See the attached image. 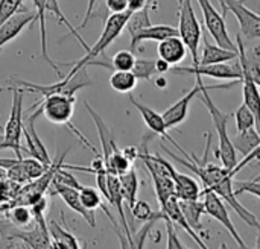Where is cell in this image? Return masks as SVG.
Listing matches in <instances>:
<instances>
[{"label":"cell","mask_w":260,"mask_h":249,"mask_svg":"<svg viewBox=\"0 0 260 249\" xmlns=\"http://www.w3.org/2000/svg\"><path fill=\"white\" fill-rule=\"evenodd\" d=\"M172 145L183 154L184 158L175 155L172 151L166 149L165 146H163V151H165L169 157H172L174 161H177V163H180L181 166H184V167H187L189 170H192V172L201 180V183L204 184V189L212 190L213 193H216L225 204H229V205L236 211V215H238L248 227H253V228L259 230L260 225L257 218H256V215L251 213L248 208H245V207L238 201V196L233 193V178H235V175L232 173V170H229V169H225V167H222V166H216V164L207 161L209 151H210V145H212V135H210V134H207V145H206V151H204L203 160H200L195 154L187 155V152H186L177 141H174Z\"/></svg>","instance_id":"cell-1"},{"label":"cell","mask_w":260,"mask_h":249,"mask_svg":"<svg viewBox=\"0 0 260 249\" xmlns=\"http://www.w3.org/2000/svg\"><path fill=\"white\" fill-rule=\"evenodd\" d=\"M235 84H238L236 81H230L229 84L225 85H204L201 93L198 94L200 96V100L206 105V108L209 110V114L215 123V128H216V132H218V138H219V145H218V149H216V157L221 160L222 163V167L232 170L236 163H238V157H236V149L232 143V137L229 135V128H227V122H229V116L224 114L218 106L216 103L212 100L210 97V91L212 90H222V88H230L233 87Z\"/></svg>","instance_id":"cell-2"},{"label":"cell","mask_w":260,"mask_h":249,"mask_svg":"<svg viewBox=\"0 0 260 249\" xmlns=\"http://www.w3.org/2000/svg\"><path fill=\"white\" fill-rule=\"evenodd\" d=\"M128 17H129V11H125V12H120V14H111L107 20H105V26H104V30L101 33V37L98 38V41L85 52V55L78 59V61H73V62H69L72 64V68L70 72L66 75V76H72L76 70L82 68V67H88L98 56L104 55L105 53V49L122 33V30L125 29V24L128 21Z\"/></svg>","instance_id":"cell-3"},{"label":"cell","mask_w":260,"mask_h":249,"mask_svg":"<svg viewBox=\"0 0 260 249\" xmlns=\"http://www.w3.org/2000/svg\"><path fill=\"white\" fill-rule=\"evenodd\" d=\"M91 85V79L87 75V67H82L79 70H76L72 76H62V79H59L55 84L50 85H40V84H34V82H27V81H17L12 85L8 87H18L21 88L24 93H35L40 94L41 97L50 96V94H66V96H75L81 88L90 87Z\"/></svg>","instance_id":"cell-4"},{"label":"cell","mask_w":260,"mask_h":249,"mask_svg":"<svg viewBox=\"0 0 260 249\" xmlns=\"http://www.w3.org/2000/svg\"><path fill=\"white\" fill-rule=\"evenodd\" d=\"M178 3V37L183 40L187 52L192 56L193 65H198L200 43L203 38V27L197 18L192 0H177Z\"/></svg>","instance_id":"cell-5"},{"label":"cell","mask_w":260,"mask_h":249,"mask_svg":"<svg viewBox=\"0 0 260 249\" xmlns=\"http://www.w3.org/2000/svg\"><path fill=\"white\" fill-rule=\"evenodd\" d=\"M2 90L12 91V105L11 113L5 126V134L2 135L0 149H11L15 152L17 158H23V146H21V134H23V94L24 91L18 87H3Z\"/></svg>","instance_id":"cell-6"},{"label":"cell","mask_w":260,"mask_h":249,"mask_svg":"<svg viewBox=\"0 0 260 249\" xmlns=\"http://www.w3.org/2000/svg\"><path fill=\"white\" fill-rule=\"evenodd\" d=\"M75 96H66V94H50L43 97V100L37 102L32 108L40 106L41 113L46 116V119L53 125H67L72 131L75 126L72 125V117L75 111Z\"/></svg>","instance_id":"cell-7"},{"label":"cell","mask_w":260,"mask_h":249,"mask_svg":"<svg viewBox=\"0 0 260 249\" xmlns=\"http://www.w3.org/2000/svg\"><path fill=\"white\" fill-rule=\"evenodd\" d=\"M201 198H203V204H204L206 215L212 216L215 221H218L229 231V234L236 240L239 249H251L248 248V245L244 242V239L238 233V230H236V227H235V224H233V221H232V218L229 215V210L225 207V202L216 193H213L212 190H207V189L201 190Z\"/></svg>","instance_id":"cell-8"},{"label":"cell","mask_w":260,"mask_h":249,"mask_svg":"<svg viewBox=\"0 0 260 249\" xmlns=\"http://www.w3.org/2000/svg\"><path fill=\"white\" fill-rule=\"evenodd\" d=\"M222 17H227V11H230L241 27V35L248 40H259L260 38V17L257 12L251 11L245 6L244 0H222L221 2Z\"/></svg>","instance_id":"cell-9"},{"label":"cell","mask_w":260,"mask_h":249,"mask_svg":"<svg viewBox=\"0 0 260 249\" xmlns=\"http://www.w3.org/2000/svg\"><path fill=\"white\" fill-rule=\"evenodd\" d=\"M172 72L177 73H186V75H193V76H209L221 81H236L241 82L242 78V70L241 64L236 59L233 62H218V64H206V65H192V67H178L172 65Z\"/></svg>","instance_id":"cell-10"},{"label":"cell","mask_w":260,"mask_h":249,"mask_svg":"<svg viewBox=\"0 0 260 249\" xmlns=\"http://www.w3.org/2000/svg\"><path fill=\"white\" fill-rule=\"evenodd\" d=\"M197 2H198L200 8L203 11L206 27H207L209 33L212 35V38L215 40V43L218 46L224 47V49L236 50V44L229 35L225 18L222 17V14L216 11V8L212 5L210 0H197Z\"/></svg>","instance_id":"cell-11"},{"label":"cell","mask_w":260,"mask_h":249,"mask_svg":"<svg viewBox=\"0 0 260 249\" xmlns=\"http://www.w3.org/2000/svg\"><path fill=\"white\" fill-rule=\"evenodd\" d=\"M46 215L35 213L32 215L34 221L30 224V228H15L9 237H15L23 240L30 249H50L52 248V239L46 225Z\"/></svg>","instance_id":"cell-12"},{"label":"cell","mask_w":260,"mask_h":249,"mask_svg":"<svg viewBox=\"0 0 260 249\" xmlns=\"http://www.w3.org/2000/svg\"><path fill=\"white\" fill-rule=\"evenodd\" d=\"M41 114H43L41 108H38V111H35V113L29 114L26 119H23V134H21V137H24V140H26L27 154L32 158L38 160L43 166L49 167L52 164V160L49 157V152H47L44 143L41 141V138L38 137L37 129H35V120Z\"/></svg>","instance_id":"cell-13"},{"label":"cell","mask_w":260,"mask_h":249,"mask_svg":"<svg viewBox=\"0 0 260 249\" xmlns=\"http://www.w3.org/2000/svg\"><path fill=\"white\" fill-rule=\"evenodd\" d=\"M197 78V84L192 90H189L180 100H177L175 103H172L161 116H163V120L166 123V128L168 129H172V128H177L178 125H181L186 119H187V114H189V106L192 103V100L201 93L203 87L206 85L203 82V76H195Z\"/></svg>","instance_id":"cell-14"},{"label":"cell","mask_w":260,"mask_h":249,"mask_svg":"<svg viewBox=\"0 0 260 249\" xmlns=\"http://www.w3.org/2000/svg\"><path fill=\"white\" fill-rule=\"evenodd\" d=\"M52 192L55 195H58L64 202L66 205L73 210L75 213H78L81 218H84V221L91 227V228H96V215L93 210H87L81 201H79V196H78V189H73V187H69V186H64V184H59V183H52L50 187Z\"/></svg>","instance_id":"cell-15"},{"label":"cell","mask_w":260,"mask_h":249,"mask_svg":"<svg viewBox=\"0 0 260 249\" xmlns=\"http://www.w3.org/2000/svg\"><path fill=\"white\" fill-rule=\"evenodd\" d=\"M37 21V14L35 12H27V11H21V12H15L11 18H8L2 26H0V50L11 43L14 38H17L21 30L35 23Z\"/></svg>","instance_id":"cell-16"},{"label":"cell","mask_w":260,"mask_h":249,"mask_svg":"<svg viewBox=\"0 0 260 249\" xmlns=\"http://www.w3.org/2000/svg\"><path fill=\"white\" fill-rule=\"evenodd\" d=\"M168 172L174 181V187H175V198L178 201H193V199H201V187L197 183L195 178L180 173L178 170H175V167L168 161Z\"/></svg>","instance_id":"cell-17"},{"label":"cell","mask_w":260,"mask_h":249,"mask_svg":"<svg viewBox=\"0 0 260 249\" xmlns=\"http://www.w3.org/2000/svg\"><path fill=\"white\" fill-rule=\"evenodd\" d=\"M160 211H161V215H163V221L168 219L169 222H172L174 227H180L181 230H184V231L189 234V237L193 239V242H195L197 245H200V248L201 249H209V246L203 242L201 236H200L198 233H195V231L189 227V224L186 222V219H184V216H183V213H181V210H180L178 199H177L175 196H171L163 205H160Z\"/></svg>","instance_id":"cell-18"},{"label":"cell","mask_w":260,"mask_h":249,"mask_svg":"<svg viewBox=\"0 0 260 249\" xmlns=\"http://www.w3.org/2000/svg\"><path fill=\"white\" fill-rule=\"evenodd\" d=\"M129 102L136 106V110H137L139 114L142 116L145 125L148 126V129H149L152 134L160 135L161 138H166L168 141H172V140H174V138L168 134L169 129L166 128V123H165L163 116H161L160 113H157L155 110H152L151 106H148V105H145V103H142V102H137V99H136L133 94H129Z\"/></svg>","instance_id":"cell-19"},{"label":"cell","mask_w":260,"mask_h":249,"mask_svg":"<svg viewBox=\"0 0 260 249\" xmlns=\"http://www.w3.org/2000/svg\"><path fill=\"white\" fill-rule=\"evenodd\" d=\"M157 53H158L160 59H163L165 62H168L172 67V65L180 64L186 58L187 49H186L183 40L177 35V37H169V38L158 41Z\"/></svg>","instance_id":"cell-20"},{"label":"cell","mask_w":260,"mask_h":249,"mask_svg":"<svg viewBox=\"0 0 260 249\" xmlns=\"http://www.w3.org/2000/svg\"><path fill=\"white\" fill-rule=\"evenodd\" d=\"M178 29L171 24H151L131 37V50L137 49L143 41H161L169 37H177Z\"/></svg>","instance_id":"cell-21"},{"label":"cell","mask_w":260,"mask_h":249,"mask_svg":"<svg viewBox=\"0 0 260 249\" xmlns=\"http://www.w3.org/2000/svg\"><path fill=\"white\" fill-rule=\"evenodd\" d=\"M239 61V59H238ZM241 64V70H242V78H241V82H242V96H244V105L256 116L257 122H260V93H259V84L251 78L250 72L247 70V67Z\"/></svg>","instance_id":"cell-22"},{"label":"cell","mask_w":260,"mask_h":249,"mask_svg":"<svg viewBox=\"0 0 260 249\" xmlns=\"http://www.w3.org/2000/svg\"><path fill=\"white\" fill-rule=\"evenodd\" d=\"M34 6L37 9V21L40 23V43H41V59H44L56 73L58 79H62V73L59 70V65L50 58L49 49H47V30H46V11H47V0H32Z\"/></svg>","instance_id":"cell-23"},{"label":"cell","mask_w":260,"mask_h":249,"mask_svg":"<svg viewBox=\"0 0 260 249\" xmlns=\"http://www.w3.org/2000/svg\"><path fill=\"white\" fill-rule=\"evenodd\" d=\"M201 41H203V53H201V58L198 59V65L230 62V61L238 58V49L229 50V49H224L218 44H212L207 37H203Z\"/></svg>","instance_id":"cell-24"},{"label":"cell","mask_w":260,"mask_h":249,"mask_svg":"<svg viewBox=\"0 0 260 249\" xmlns=\"http://www.w3.org/2000/svg\"><path fill=\"white\" fill-rule=\"evenodd\" d=\"M46 225L52 239L50 249H79L76 237L72 233H69L64 227H61L56 221L46 219Z\"/></svg>","instance_id":"cell-25"},{"label":"cell","mask_w":260,"mask_h":249,"mask_svg":"<svg viewBox=\"0 0 260 249\" xmlns=\"http://www.w3.org/2000/svg\"><path fill=\"white\" fill-rule=\"evenodd\" d=\"M180 204V210L186 219V222L189 224V227L195 231V233H204V228L201 225V216L206 215L204 211V204L200 199H193V201H178Z\"/></svg>","instance_id":"cell-26"},{"label":"cell","mask_w":260,"mask_h":249,"mask_svg":"<svg viewBox=\"0 0 260 249\" xmlns=\"http://www.w3.org/2000/svg\"><path fill=\"white\" fill-rule=\"evenodd\" d=\"M119 183H120V190H122V196L125 201V207L129 210L136 201H137V193H139V176L137 172L131 167L128 172H125L123 175L119 176Z\"/></svg>","instance_id":"cell-27"},{"label":"cell","mask_w":260,"mask_h":249,"mask_svg":"<svg viewBox=\"0 0 260 249\" xmlns=\"http://www.w3.org/2000/svg\"><path fill=\"white\" fill-rule=\"evenodd\" d=\"M157 221L155 219H151V221H146V224L140 228V230H136L133 233V243L128 240L126 234L122 231L120 227L114 228V233L117 234L119 237V242H120V249H143L145 246V240L148 239V234L151 231V228L154 227Z\"/></svg>","instance_id":"cell-28"},{"label":"cell","mask_w":260,"mask_h":249,"mask_svg":"<svg viewBox=\"0 0 260 249\" xmlns=\"http://www.w3.org/2000/svg\"><path fill=\"white\" fill-rule=\"evenodd\" d=\"M148 173L152 178L155 196H157L160 205H163L171 196H175V187H174V181H172L169 172L168 173H158V172H154V170H148Z\"/></svg>","instance_id":"cell-29"},{"label":"cell","mask_w":260,"mask_h":249,"mask_svg":"<svg viewBox=\"0 0 260 249\" xmlns=\"http://www.w3.org/2000/svg\"><path fill=\"white\" fill-rule=\"evenodd\" d=\"M233 146L236 151H239L242 155L251 154L254 149H259L260 137L257 132V128H250L244 132H238L236 138L232 140Z\"/></svg>","instance_id":"cell-30"},{"label":"cell","mask_w":260,"mask_h":249,"mask_svg":"<svg viewBox=\"0 0 260 249\" xmlns=\"http://www.w3.org/2000/svg\"><path fill=\"white\" fill-rule=\"evenodd\" d=\"M154 3V0H149L142 9L136 11V12H129V17H128V21L125 24V27L128 29L129 32V37H133L134 33H137L139 30H142L143 27H148L151 26V17H149V12H151V5Z\"/></svg>","instance_id":"cell-31"},{"label":"cell","mask_w":260,"mask_h":249,"mask_svg":"<svg viewBox=\"0 0 260 249\" xmlns=\"http://www.w3.org/2000/svg\"><path fill=\"white\" fill-rule=\"evenodd\" d=\"M137 85V78L131 70H114L110 76V87L117 93H131Z\"/></svg>","instance_id":"cell-32"},{"label":"cell","mask_w":260,"mask_h":249,"mask_svg":"<svg viewBox=\"0 0 260 249\" xmlns=\"http://www.w3.org/2000/svg\"><path fill=\"white\" fill-rule=\"evenodd\" d=\"M104 61L105 62H98L96 65H102L105 68H111V70H131L136 61V56L133 53V50H119L111 59H108L104 55Z\"/></svg>","instance_id":"cell-33"},{"label":"cell","mask_w":260,"mask_h":249,"mask_svg":"<svg viewBox=\"0 0 260 249\" xmlns=\"http://www.w3.org/2000/svg\"><path fill=\"white\" fill-rule=\"evenodd\" d=\"M5 215H6V219L15 228H26L34 221L30 208L27 205H11L5 210Z\"/></svg>","instance_id":"cell-34"},{"label":"cell","mask_w":260,"mask_h":249,"mask_svg":"<svg viewBox=\"0 0 260 249\" xmlns=\"http://www.w3.org/2000/svg\"><path fill=\"white\" fill-rule=\"evenodd\" d=\"M78 196H79V201L81 204L87 208V210H96V208H101L104 205V201H102V196L99 193V190L90 187V186H81L78 189Z\"/></svg>","instance_id":"cell-35"},{"label":"cell","mask_w":260,"mask_h":249,"mask_svg":"<svg viewBox=\"0 0 260 249\" xmlns=\"http://www.w3.org/2000/svg\"><path fill=\"white\" fill-rule=\"evenodd\" d=\"M137 81H151L155 72V59H146V58H136L134 65L131 68Z\"/></svg>","instance_id":"cell-36"},{"label":"cell","mask_w":260,"mask_h":249,"mask_svg":"<svg viewBox=\"0 0 260 249\" xmlns=\"http://www.w3.org/2000/svg\"><path fill=\"white\" fill-rule=\"evenodd\" d=\"M129 213L133 216V219H139V221H151V219H155V221H163V215L161 211H152L151 205L146 202V201H136V204L129 208Z\"/></svg>","instance_id":"cell-37"},{"label":"cell","mask_w":260,"mask_h":249,"mask_svg":"<svg viewBox=\"0 0 260 249\" xmlns=\"http://www.w3.org/2000/svg\"><path fill=\"white\" fill-rule=\"evenodd\" d=\"M235 120H236V131L238 132H244L250 128H257V125H259L256 116L244 103L236 110Z\"/></svg>","instance_id":"cell-38"},{"label":"cell","mask_w":260,"mask_h":249,"mask_svg":"<svg viewBox=\"0 0 260 249\" xmlns=\"http://www.w3.org/2000/svg\"><path fill=\"white\" fill-rule=\"evenodd\" d=\"M233 193L236 196L242 193H251L253 196L260 198V176L250 181H233Z\"/></svg>","instance_id":"cell-39"},{"label":"cell","mask_w":260,"mask_h":249,"mask_svg":"<svg viewBox=\"0 0 260 249\" xmlns=\"http://www.w3.org/2000/svg\"><path fill=\"white\" fill-rule=\"evenodd\" d=\"M21 164H23V169H24V172H26V175H27V178H29V181H32V180H37L38 176H41L44 172H46V166H43L38 160H35V158H21Z\"/></svg>","instance_id":"cell-40"},{"label":"cell","mask_w":260,"mask_h":249,"mask_svg":"<svg viewBox=\"0 0 260 249\" xmlns=\"http://www.w3.org/2000/svg\"><path fill=\"white\" fill-rule=\"evenodd\" d=\"M23 5V0H0V26L11 18L15 12H18Z\"/></svg>","instance_id":"cell-41"},{"label":"cell","mask_w":260,"mask_h":249,"mask_svg":"<svg viewBox=\"0 0 260 249\" xmlns=\"http://www.w3.org/2000/svg\"><path fill=\"white\" fill-rule=\"evenodd\" d=\"M165 224H166V233H168V248L166 249H186L183 246V243L180 242L177 230L172 225V222L165 219Z\"/></svg>","instance_id":"cell-42"},{"label":"cell","mask_w":260,"mask_h":249,"mask_svg":"<svg viewBox=\"0 0 260 249\" xmlns=\"http://www.w3.org/2000/svg\"><path fill=\"white\" fill-rule=\"evenodd\" d=\"M105 3H107V8L111 14H120V12L128 11L126 9V6H128L126 0H105Z\"/></svg>","instance_id":"cell-43"},{"label":"cell","mask_w":260,"mask_h":249,"mask_svg":"<svg viewBox=\"0 0 260 249\" xmlns=\"http://www.w3.org/2000/svg\"><path fill=\"white\" fill-rule=\"evenodd\" d=\"M3 242H5L3 249H30L23 240L15 239V237H8V239H5Z\"/></svg>","instance_id":"cell-44"},{"label":"cell","mask_w":260,"mask_h":249,"mask_svg":"<svg viewBox=\"0 0 260 249\" xmlns=\"http://www.w3.org/2000/svg\"><path fill=\"white\" fill-rule=\"evenodd\" d=\"M96 2H98V0H88L87 9H85V15H84V20H82V23L78 26V30H79V29H84V27L87 26V23L90 21V17H91V12H93V9H94Z\"/></svg>","instance_id":"cell-45"},{"label":"cell","mask_w":260,"mask_h":249,"mask_svg":"<svg viewBox=\"0 0 260 249\" xmlns=\"http://www.w3.org/2000/svg\"><path fill=\"white\" fill-rule=\"evenodd\" d=\"M171 70V65L168 64V62H165L163 59H155V72H157V75H165V73H168Z\"/></svg>","instance_id":"cell-46"},{"label":"cell","mask_w":260,"mask_h":249,"mask_svg":"<svg viewBox=\"0 0 260 249\" xmlns=\"http://www.w3.org/2000/svg\"><path fill=\"white\" fill-rule=\"evenodd\" d=\"M154 84H155V87L160 88V90H163V88L168 87V81H166V78H165L163 75H160L158 78H155V79H154Z\"/></svg>","instance_id":"cell-47"},{"label":"cell","mask_w":260,"mask_h":249,"mask_svg":"<svg viewBox=\"0 0 260 249\" xmlns=\"http://www.w3.org/2000/svg\"><path fill=\"white\" fill-rule=\"evenodd\" d=\"M221 249H229V248H227V245H225V243H222V245H221Z\"/></svg>","instance_id":"cell-48"},{"label":"cell","mask_w":260,"mask_h":249,"mask_svg":"<svg viewBox=\"0 0 260 249\" xmlns=\"http://www.w3.org/2000/svg\"><path fill=\"white\" fill-rule=\"evenodd\" d=\"M0 143H2V135H0Z\"/></svg>","instance_id":"cell-49"},{"label":"cell","mask_w":260,"mask_h":249,"mask_svg":"<svg viewBox=\"0 0 260 249\" xmlns=\"http://www.w3.org/2000/svg\"><path fill=\"white\" fill-rule=\"evenodd\" d=\"M84 249H87V246H84Z\"/></svg>","instance_id":"cell-50"},{"label":"cell","mask_w":260,"mask_h":249,"mask_svg":"<svg viewBox=\"0 0 260 249\" xmlns=\"http://www.w3.org/2000/svg\"><path fill=\"white\" fill-rule=\"evenodd\" d=\"M221 2H222V0H219V3H221Z\"/></svg>","instance_id":"cell-51"},{"label":"cell","mask_w":260,"mask_h":249,"mask_svg":"<svg viewBox=\"0 0 260 249\" xmlns=\"http://www.w3.org/2000/svg\"><path fill=\"white\" fill-rule=\"evenodd\" d=\"M186 249H190V248H186ZM200 249H201V248H200Z\"/></svg>","instance_id":"cell-52"}]
</instances>
